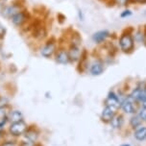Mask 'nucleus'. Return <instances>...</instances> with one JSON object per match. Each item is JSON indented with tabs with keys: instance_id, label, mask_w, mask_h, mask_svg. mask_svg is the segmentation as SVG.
Here are the masks:
<instances>
[{
	"instance_id": "423d86ee",
	"label": "nucleus",
	"mask_w": 146,
	"mask_h": 146,
	"mask_svg": "<svg viewBox=\"0 0 146 146\" xmlns=\"http://www.w3.org/2000/svg\"><path fill=\"white\" fill-rule=\"evenodd\" d=\"M90 71L91 73V75H93V76H98V75L102 74L104 71V66H103L102 62H100V61L93 62L92 64L90 66Z\"/></svg>"
},
{
	"instance_id": "a211bd4d",
	"label": "nucleus",
	"mask_w": 146,
	"mask_h": 146,
	"mask_svg": "<svg viewBox=\"0 0 146 146\" xmlns=\"http://www.w3.org/2000/svg\"><path fill=\"white\" fill-rule=\"evenodd\" d=\"M130 15H132V12L130 11V10H125L124 12H122V13H121L120 17H121L122 18H125V17H130Z\"/></svg>"
},
{
	"instance_id": "f257e3e1",
	"label": "nucleus",
	"mask_w": 146,
	"mask_h": 146,
	"mask_svg": "<svg viewBox=\"0 0 146 146\" xmlns=\"http://www.w3.org/2000/svg\"><path fill=\"white\" fill-rule=\"evenodd\" d=\"M119 47H120L121 51L128 53V52H131L134 48L135 40L133 36L130 33H123L119 38Z\"/></svg>"
},
{
	"instance_id": "20e7f679",
	"label": "nucleus",
	"mask_w": 146,
	"mask_h": 146,
	"mask_svg": "<svg viewBox=\"0 0 146 146\" xmlns=\"http://www.w3.org/2000/svg\"><path fill=\"white\" fill-rule=\"evenodd\" d=\"M110 35H111V34H110L108 30L98 31V32H96L92 35V40L94 41L95 43H102L109 38Z\"/></svg>"
},
{
	"instance_id": "5701e85b",
	"label": "nucleus",
	"mask_w": 146,
	"mask_h": 146,
	"mask_svg": "<svg viewBox=\"0 0 146 146\" xmlns=\"http://www.w3.org/2000/svg\"><path fill=\"white\" fill-rule=\"evenodd\" d=\"M121 146H130V145H128V144H123V145H121Z\"/></svg>"
},
{
	"instance_id": "6e6552de",
	"label": "nucleus",
	"mask_w": 146,
	"mask_h": 146,
	"mask_svg": "<svg viewBox=\"0 0 146 146\" xmlns=\"http://www.w3.org/2000/svg\"><path fill=\"white\" fill-rule=\"evenodd\" d=\"M56 50V45L53 42H48L47 44L43 46L42 49H41V55L45 58H49L51 57L53 53Z\"/></svg>"
},
{
	"instance_id": "f03ea898",
	"label": "nucleus",
	"mask_w": 146,
	"mask_h": 146,
	"mask_svg": "<svg viewBox=\"0 0 146 146\" xmlns=\"http://www.w3.org/2000/svg\"><path fill=\"white\" fill-rule=\"evenodd\" d=\"M26 130V124L25 122L21 121H18V122H15L11 125L10 127V131L13 135H21L22 133H24V131Z\"/></svg>"
},
{
	"instance_id": "412c9836",
	"label": "nucleus",
	"mask_w": 146,
	"mask_h": 146,
	"mask_svg": "<svg viewBox=\"0 0 146 146\" xmlns=\"http://www.w3.org/2000/svg\"><path fill=\"white\" fill-rule=\"evenodd\" d=\"M5 114H6V111H5V110L3 108H0V119L4 118Z\"/></svg>"
},
{
	"instance_id": "6ab92c4d",
	"label": "nucleus",
	"mask_w": 146,
	"mask_h": 146,
	"mask_svg": "<svg viewBox=\"0 0 146 146\" xmlns=\"http://www.w3.org/2000/svg\"><path fill=\"white\" fill-rule=\"evenodd\" d=\"M139 117L141 118V120L146 121V108H143L139 113Z\"/></svg>"
},
{
	"instance_id": "9b49d317",
	"label": "nucleus",
	"mask_w": 146,
	"mask_h": 146,
	"mask_svg": "<svg viewBox=\"0 0 146 146\" xmlns=\"http://www.w3.org/2000/svg\"><path fill=\"white\" fill-rule=\"evenodd\" d=\"M68 55H69V59L71 60V61L73 62L77 61V60L80 58V49L78 48V46L73 45L71 46V48H70Z\"/></svg>"
},
{
	"instance_id": "4be33fe9",
	"label": "nucleus",
	"mask_w": 146,
	"mask_h": 146,
	"mask_svg": "<svg viewBox=\"0 0 146 146\" xmlns=\"http://www.w3.org/2000/svg\"><path fill=\"white\" fill-rule=\"evenodd\" d=\"M143 108H146V100H144V101H143Z\"/></svg>"
},
{
	"instance_id": "1a4fd4ad",
	"label": "nucleus",
	"mask_w": 146,
	"mask_h": 146,
	"mask_svg": "<svg viewBox=\"0 0 146 146\" xmlns=\"http://www.w3.org/2000/svg\"><path fill=\"white\" fill-rule=\"evenodd\" d=\"M120 105V102H119V98L114 94L113 92H111L107 98V106L109 107H113V108L116 109L117 107Z\"/></svg>"
},
{
	"instance_id": "0eeeda50",
	"label": "nucleus",
	"mask_w": 146,
	"mask_h": 146,
	"mask_svg": "<svg viewBox=\"0 0 146 146\" xmlns=\"http://www.w3.org/2000/svg\"><path fill=\"white\" fill-rule=\"evenodd\" d=\"M114 113H115V109L113 108V107L107 106L106 108L103 110L101 116H102V119L104 121L108 122V121H111L114 117Z\"/></svg>"
},
{
	"instance_id": "2eb2a0df",
	"label": "nucleus",
	"mask_w": 146,
	"mask_h": 146,
	"mask_svg": "<svg viewBox=\"0 0 146 146\" xmlns=\"http://www.w3.org/2000/svg\"><path fill=\"white\" fill-rule=\"evenodd\" d=\"M135 137L139 140H143L146 139V128L141 127L139 130H137L135 133Z\"/></svg>"
},
{
	"instance_id": "f8f14e48",
	"label": "nucleus",
	"mask_w": 146,
	"mask_h": 146,
	"mask_svg": "<svg viewBox=\"0 0 146 146\" xmlns=\"http://www.w3.org/2000/svg\"><path fill=\"white\" fill-rule=\"evenodd\" d=\"M18 13L17 8L15 6H8L6 8H4L3 11H2V15L6 17H13L14 15Z\"/></svg>"
},
{
	"instance_id": "9d476101",
	"label": "nucleus",
	"mask_w": 146,
	"mask_h": 146,
	"mask_svg": "<svg viewBox=\"0 0 146 146\" xmlns=\"http://www.w3.org/2000/svg\"><path fill=\"white\" fill-rule=\"evenodd\" d=\"M69 55H68V52H66V50H61L58 53L56 57V61L59 62V64H66L67 62H69Z\"/></svg>"
},
{
	"instance_id": "ddd939ff",
	"label": "nucleus",
	"mask_w": 146,
	"mask_h": 146,
	"mask_svg": "<svg viewBox=\"0 0 146 146\" xmlns=\"http://www.w3.org/2000/svg\"><path fill=\"white\" fill-rule=\"evenodd\" d=\"M12 21L14 22V24L17 25V26L21 25L22 23L25 21V15H24V13H22V12L17 13V14H15L14 17H12Z\"/></svg>"
},
{
	"instance_id": "4468645a",
	"label": "nucleus",
	"mask_w": 146,
	"mask_h": 146,
	"mask_svg": "<svg viewBox=\"0 0 146 146\" xmlns=\"http://www.w3.org/2000/svg\"><path fill=\"white\" fill-rule=\"evenodd\" d=\"M9 120L11 121L12 123L21 121L22 120V113H20L19 111H13L9 115Z\"/></svg>"
},
{
	"instance_id": "dca6fc26",
	"label": "nucleus",
	"mask_w": 146,
	"mask_h": 146,
	"mask_svg": "<svg viewBox=\"0 0 146 146\" xmlns=\"http://www.w3.org/2000/svg\"><path fill=\"white\" fill-rule=\"evenodd\" d=\"M111 125L113 128H119L122 125V117L115 116L111 120Z\"/></svg>"
},
{
	"instance_id": "f3484780",
	"label": "nucleus",
	"mask_w": 146,
	"mask_h": 146,
	"mask_svg": "<svg viewBox=\"0 0 146 146\" xmlns=\"http://www.w3.org/2000/svg\"><path fill=\"white\" fill-rule=\"evenodd\" d=\"M140 123H141V118L139 116H135V117H133L131 119V125L134 128H137V126H139Z\"/></svg>"
},
{
	"instance_id": "39448f33",
	"label": "nucleus",
	"mask_w": 146,
	"mask_h": 146,
	"mask_svg": "<svg viewBox=\"0 0 146 146\" xmlns=\"http://www.w3.org/2000/svg\"><path fill=\"white\" fill-rule=\"evenodd\" d=\"M130 96L135 101H141V102H143L144 100H146V88H135L132 91Z\"/></svg>"
},
{
	"instance_id": "7ed1b4c3",
	"label": "nucleus",
	"mask_w": 146,
	"mask_h": 146,
	"mask_svg": "<svg viewBox=\"0 0 146 146\" xmlns=\"http://www.w3.org/2000/svg\"><path fill=\"white\" fill-rule=\"evenodd\" d=\"M134 99H133L131 96L127 97L126 99H124L121 102V108L122 110L127 113H132L135 111V106H134Z\"/></svg>"
},
{
	"instance_id": "aec40b11",
	"label": "nucleus",
	"mask_w": 146,
	"mask_h": 146,
	"mask_svg": "<svg viewBox=\"0 0 146 146\" xmlns=\"http://www.w3.org/2000/svg\"><path fill=\"white\" fill-rule=\"evenodd\" d=\"M20 146H35V145H34V143L31 140H27V141H23Z\"/></svg>"
}]
</instances>
